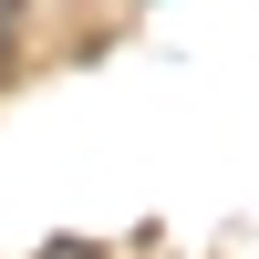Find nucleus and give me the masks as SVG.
Instances as JSON below:
<instances>
[{"instance_id": "nucleus-1", "label": "nucleus", "mask_w": 259, "mask_h": 259, "mask_svg": "<svg viewBox=\"0 0 259 259\" xmlns=\"http://www.w3.org/2000/svg\"><path fill=\"white\" fill-rule=\"evenodd\" d=\"M41 259H94V249H41Z\"/></svg>"}]
</instances>
